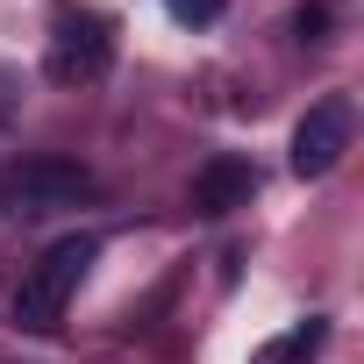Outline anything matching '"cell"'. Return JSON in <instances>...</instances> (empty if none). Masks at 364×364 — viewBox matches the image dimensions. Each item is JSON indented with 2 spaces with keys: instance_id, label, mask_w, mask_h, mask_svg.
Instances as JSON below:
<instances>
[{
  "instance_id": "obj_1",
  "label": "cell",
  "mask_w": 364,
  "mask_h": 364,
  "mask_svg": "<svg viewBox=\"0 0 364 364\" xmlns=\"http://www.w3.org/2000/svg\"><path fill=\"white\" fill-rule=\"evenodd\" d=\"M93 257H100V236H58V243L29 264V279L15 286V328L50 336V328L65 321V300L79 293V279H86Z\"/></svg>"
},
{
  "instance_id": "obj_2",
  "label": "cell",
  "mask_w": 364,
  "mask_h": 364,
  "mask_svg": "<svg viewBox=\"0 0 364 364\" xmlns=\"http://www.w3.org/2000/svg\"><path fill=\"white\" fill-rule=\"evenodd\" d=\"M107 65H114V22L100 8H86V0H58L43 72L58 86H93V79H107Z\"/></svg>"
},
{
  "instance_id": "obj_3",
  "label": "cell",
  "mask_w": 364,
  "mask_h": 364,
  "mask_svg": "<svg viewBox=\"0 0 364 364\" xmlns=\"http://www.w3.org/2000/svg\"><path fill=\"white\" fill-rule=\"evenodd\" d=\"M350 93H321L300 122H293V150H286V164H293V178H328L336 164H343V150H350Z\"/></svg>"
},
{
  "instance_id": "obj_4",
  "label": "cell",
  "mask_w": 364,
  "mask_h": 364,
  "mask_svg": "<svg viewBox=\"0 0 364 364\" xmlns=\"http://www.w3.org/2000/svg\"><path fill=\"white\" fill-rule=\"evenodd\" d=\"M93 193V171L79 164V157H22L15 164V178H8V200L15 208H72V200H86Z\"/></svg>"
},
{
  "instance_id": "obj_5",
  "label": "cell",
  "mask_w": 364,
  "mask_h": 364,
  "mask_svg": "<svg viewBox=\"0 0 364 364\" xmlns=\"http://www.w3.org/2000/svg\"><path fill=\"white\" fill-rule=\"evenodd\" d=\"M257 193V164L250 157H208L193 171V215H236Z\"/></svg>"
},
{
  "instance_id": "obj_6",
  "label": "cell",
  "mask_w": 364,
  "mask_h": 364,
  "mask_svg": "<svg viewBox=\"0 0 364 364\" xmlns=\"http://www.w3.org/2000/svg\"><path fill=\"white\" fill-rule=\"evenodd\" d=\"M321 343H328V321H321V314H307V321H293L286 336H272L250 364H314V350H321Z\"/></svg>"
},
{
  "instance_id": "obj_7",
  "label": "cell",
  "mask_w": 364,
  "mask_h": 364,
  "mask_svg": "<svg viewBox=\"0 0 364 364\" xmlns=\"http://www.w3.org/2000/svg\"><path fill=\"white\" fill-rule=\"evenodd\" d=\"M336 29V8H328V0H300V8H293V36L300 43H321Z\"/></svg>"
},
{
  "instance_id": "obj_8",
  "label": "cell",
  "mask_w": 364,
  "mask_h": 364,
  "mask_svg": "<svg viewBox=\"0 0 364 364\" xmlns=\"http://www.w3.org/2000/svg\"><path fill=\"white\" fill-rule=\"evenodd\" d=\"M171 15H178V22H215L222 0H171Z\"/></svg>"
}]
</instances>
